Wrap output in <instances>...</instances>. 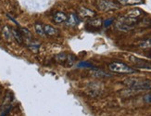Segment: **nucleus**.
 <instances>
[{"label":"nucleus","instance_id":"f257e3e1","mask_svg":"<svg viewBox=\"0 0 151 116\" xmlns=\"http://www.w3.org/2000/svg\"><path fill=\"white\" fill-rule=\"evenodd\" d=\"M130 88L137 90H151V80H141L137 78H130L123 82Z\"/></svg>","mask_w":151,"mask_h":116},{"label":"nucleus","instance_id":"f03ea898","mask_svg":"<svg viewBox=\"0 0 151 116\" xmlns=\"http://www.w3.org/2000/svg\"><path fill=\"white\" fill-rule=\"evenodd\" d=\"M109 69L113 73H122V74H132L136 73V71L130 66L126 65L122 62H112L109 65Z\"/></svg>","mask_w":151,"mask_h":116},{"label":"nucleus","instance_id":"7ed1b4c3","mask_svg":"<svg viewBox=\"0 0 151 116\" xmlns=\"http://www.w3.org/2000/svg\"><path fill=\"white\" fill-rule=\"evenodd\" d=\"M97 7L102 11H109V10L119 9V7L116 4H114L111 1H109V0H99L97 3Z\"/></svg>","mask_w":151,"mask_h":116},{"label":"nucleus","instance_id":"20e7f679","mask_svg":"<svg viewBox=\"0 0 151 116\" xmlns=\"http://www.w3.org/2000/svg\"><path fill=\"white\" fill-rule=\"evenodd\" d=\"M130 61H132L136 67H138L140 69H146V70H151V62L142 60V59H138L134 56H131L130 57Z\"/></svg>","mask_w":151,"mask_h":116},{"label":"nucleus","instance_id":"39448f33","mask_svg":"<svg viewBox=\"0 0 151 116\" xmlns=\"http://www.w3.org/2000/svg\"><path fill=\"white\" fill-rule=\"evenodd\" d=\"M79 18L75 15V14H70L67 21L65 22V23H66L67 26H70V27H74L76 26V25L79 23Z\"/></svg>","mask_w":151,"mask_h":116},{"label":"nucleus","instance_id":"423d86ee","mask_svg":"<svg viewBox=\"0 0 151 116\" xmlns=\"http://www.w3.org/2000/svg\"><path fill=\"white\" fill-rule=\"evenodd\" d=\"M68 19V16L63 13V12H60L58 11L57 13H55L54 17H53V21L56 22V23H62V22H65L67 21Z\"/></svg>","mask_w":151,"mask_h":116},{"label":"nucleus","instance_id":"0eeeda50","mask_svg":"<svg viewBox=\"0 0 151 116\" xmlns=\"http://www.w3.org/2000/svg\"><path fill=\"white\" fill-rule=\"evenodd\" d=\"M90 73L94 77H96V78H105V77H109L110 76V74L107 73L105 71L98 70V69H94L93 71H90Z\"/></svg>","mask_w":151,"mask_h":116},{"label":"nucleus","instance_id":"6e6552de","mask_svg":"<svg viewBox=\"0 0 151 116\" xmlns=\"http://www.w3.org/2000/svg\"><path fill=\"white\" fill-rule=\"evenodd\" d=\"M144 14V11L140 9H134L132 10L128 11V13L126 14L129 17H132V18H135V19H139L140 17H142Z\"/></svg>","mask_w":151,"mask_h":116},{"label":"nucleus","instance_id":"1a4fd4ad","mask_svg":"<svg viewBox=\"0 0 151 116\" xmlns=\"http://www.w3.org/2000/svg\"><path fill=\"white\" fill-rule=\"evenodd\" d=\"M44 30H45V34L49 36H53L58 34V31L53 26H51V25H45Z\"/></svg>","mask_w":151,"mask_h":116},{"label":"nucleus","instance_id":"9d476101","mask_svg":"<svg viewBox=\"0 0 151 116\" xmlns=\"http://www.w3.org/2000/svg\"><path fill=\"white\" fill-rule=\"evenodd\" d=\"M79 14H80L83 18H90V17H94L95 16V12L88 9L81 8L80 9H79Z\"/></svg>","mask_w":151,"mask_h":116},{"label":"nucleus","instance_id":"9b49d317","mask_svg":"<svg viewBox=\"0 0 151 116\" xmlns=\"http://www.w3.org/2000/svg\"><path fill=\"white\" fill-rule=\"evenodd\" d=\"M68 60V55L66 53H60L55 57V61L60 64H66Z\"/></svg>","mask_w":151,"mask_h":116},{"label":"nucleus","instance_id":"f8f14e48","mask_svg":"<svg viewBox=\"0 0 151 116\" xmlns=\"http://www.w3.org/2000/svg\"><path fill=\"white\" fill-rule=\"evenodd\" d=\"M118 1H119L120 4L124 6H133L143 3L144 0H118Z\"/></svg>","mask_w":151,"mask_h":116},{"label":"nucleus","instance_id":"ddd939ff","mask_svg":"<svg viewBox=\"0 0 151 116\" xmlns=\"http://www.w3.org/2000/svg\"><path fill=\"white\" fill-rule=\"evenodd\" d=\"M2 34H3V36L5 37V39H6L8 41L11 40V37L13 36L12 35V32L11 30L8 27V26H5L2 30Z\"/></svg>","mask_w":151,"mask_h":116},{"label":"nucleus","instance_id":"4468645a","mask_svg":"<svg viewBox=\"0 0 151 116\" xmlns=\"http://www.w3.org/2000/svg\"><path fill=\"white\" fill-rule=\"evenodd\" d=\"M139 47L143 49H147V48H151V37L147 38V39L141 41V43L139 44Z\"/></svg>","mask_w":151,"mask_h":116},{"label":"nucleus","instance_id":"2eb2a0df","mask_svg":"<svg viewBox=\"0 0 151 116\" xmlns=\"http://www.w3.org/2000/svg\"><path fill=\"white\" fill-rule=\"evenodd\" d=\"M11 32H12V35L16 39V41L19 44H22V41H23V38H22V35H21V33L18 32V31H16V30H11Z\"/></svg>","mask_w":151,"mask_h":116},{"label":"nucleus","instance_id":"dca6fc26","mask_svg":"<svg viewBox=\"0 0 151 116\" xmlns=\"http://www.w3.org/2000/svg\"><path fill=\"white\" fill-rule=\"evenodd\" d=\"M89 24L92 25L93 27H99L103 24V22H102V19L100 18H97V19H94V20H91L89 22Z\"/></svg>","mask_w":151,"mask_h":116},{"label":"nucleus","instance_id":"f3484780","mask_svg":"<svg viewBox=\"0 0 151 116\" xmlns=\"http://www.w3.org/2000/svg\"><path fill=\"white\" fill-rule=\"evenodd\" d=\"M35 28L36 33H37L39 35L43 36V35H45V30H44V26H43L42 24H40V23H35Z\"/></svg>","mask_w":151,"mask_h":116},{"label":"nucleus","instance_id":"a211bd4d","mask_svg":"<svg viewBox=\"0 0 151 116\" xmlns=\"http://www.w3.org/2000/svg\"><path fill=\"white\" fill-rule=\"evenodd\" d=\"M19 33H21L22 37L23 36H25L26 38H31L32 37L31 32L28 29H26V28H21V29H19Z\"/></svg>","mask_w":151,"mask_h":116},{"label":"nucleus","instance_id":"6ab92c4d","mask_svg":"<svg viewBox=\"0 0 151 116\" xmlns=\"http://www.w3.org/2000/svg\"><path fill=\"white\" fill-rule=\"evenodd\" d=\"M78 68H93V64H91L90 62H86V61H83V62H80L77 65Z\"/></svg>","mask_w":151,"mask_h":116},{"label":"nucleus","instance_id":"aec40b11","mask_svg":"<svg viewBox=\"0 0 151 116\" xmlns=\"http://www.w3.org/2000/svg\"><path fill=\"white\" fill-rule=\"evenodd\" d=\"M144 101L148 104H151V93H148L144 96Z\"/></svg>","mask_w":151,"mask_h":116},{"label":"nucleus","instance_id":"412c9836","mask_svg":"<svg viewBox=\"0 0 151 116\" xmlns=\"http://www.w3.org/2000/svg\"><path fill=\"white\" fill-rule=\"evenodd\" d=\"M113 22H114V19H112V18H111V19H108V20H106V21L104 22L103 24H104L105 27H109V26H110L111 24H112Z\"/></svg>","mask_w":151,"mask_h":116},{"label":"nucleus","instance_id":"4be33fe9","mask_svg":"<svg viewBox=\"0 0 151 116\" xmlns=\"http://www.w3.org/2000/svg\"><path fill=\"white\" fill-rule=\"evenodd\" d=\"M29 48L32 51H34V52L36 53L38 51V48H39V45H32V46H30Z\"/></svg>","mask_w":151,"mask_h":116}]
</instances>
